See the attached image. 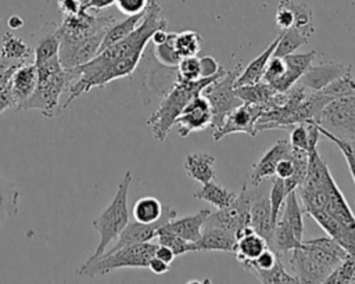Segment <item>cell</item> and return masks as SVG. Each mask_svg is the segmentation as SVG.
Instances as JSON below:
<instances>
[{
  "label": "cell",
  "instance_id": "cell-35",
  "mask_svg": "<svg viewBox=\"0 0 355 284\" xmlns=\"http://www.w3.org/2000/svg\"><path fill=\"white\" fill-rule=\"evenodd\" d=\"M312 35L306 33L305 30H301L298 28H288L280 33L277 46L273 51L275 57H286L288 54H293L294 50L301 47L302 44L308 43L309 37Z\"/></svg>",
  "mask_w": 355,
  "mask_h": 284
},
{
  "label": "cell",
  "instance_id": "cell-26",
  "mask_svg": "<svg viewBox=\"0 0 355 284\" xmlns=\"http://www.w3.org/2000/svg\"><path fill=\"white\" fill-rule=\"evenodd\" d=\"M193 197L196 199L209 202L211 205H214L218 209H222V208L229 206L236 199L237 193L227 190L226 187L220 186L216 179H214V180L204 183L202 187L193 194Z\"/></svg>",
  "mask_w": 355,
  "mask_h": 284
},
{
  "label": "cell",
  "instance_id": "cell-29",
  "mask_svg": "<svg viewBox=\"0 0 355 284\" xmlns=\"http://www.w3.org/2000/svg\"><path fill=\"white\" fill-rule=\"evenodd\" d=\"M0 57L11 61H29L33 58V48L11 32H6L1 39Z\"/></svg>",
  "mask_w": 355,
  "mask_h": 284
},
{
  "label": "cell",
  "instance_id": "cell-37",
  "mask_svg": "<svg viewBox=\"0 0 355 284\" xmlns=\"http://www.w3.org/2000/svg\"><path fill=\"white\" fill-rule=\"evenodd\" d=\"M155 238L158 240V244L166 245L168 248H171L175 254V256L187 254V252H196L194 251V242H190L184 238H182L180 236L175 234L173 231H171L169 229H166L164 224L157 230Z\"/></svg>",
  "mask_w": 355,
  "mask_h": 284
},
{
  "label": "cell",
  "instance_id": "cell-10",
  "mask_svg": "<svg viewBox=\"0 0 355 284\" xmlns=\"http://www.w3.org/2000/svg\"><path fill=\"white\" fill-rule=\"evenodd\" d=\"M319 125L341 140H355V96L337 98L326 105Z\"/></svg>",
  "mask_w": 355,
  "mask_h": 284
},
{
  "label": "cell",
  "instance_id": "cell-48",
  "mask_svg": "<svg viewBox=\"0 0 355 284\" xmlns=\"http://www.w3.org/2000/svg\"><path fill=\"white\" fill-rule=\"evenodd\" d=\"M291 151H293V148H291ZM294 170H295V163L290 154L288 157H286L277 162L276 169H275V176L280 177L283 180H287L294 175Z\"/></svg>",
  "mask_w": 355,
  "mask_h": 284
},
{
  "label": "cell",
  "instance_id": "cell-2",
  "mask_svg": "<svg viewBox=\"0 0 355 284\" xmlns=\"http://www.w3.org/2000/svg\"><path fill=\"white\" fill-rule=\"evenodd\" d=\"M305 179L297 187L302 211L322 230L355 256V215L334 181L329 165L318 152L309 151Z\"/></svg>",
  "mask_w": 355,
  "mask_h": 284
},
{
  "label": "cell",
  "instance_id": "cell-18",
  "mask_svg": "<svg viewBox=\"0 0 355 284\" xmlns=\"http://www.w3.org/2000/svg\"><path fill=\"white\" fill-rule=\"evenodd\" d=\"M37 83V71L35 62H25L19 65L11 78L12 108L21 111L24 103L32 96Z\"/></svg>",
  "mask_w": 355,
  "mask_h": 284
},
{
  "label": "cell",
  "instance_id": "cell-24",
  "mask_svg": "<svg viewBox=\"0 0 355 284\" xmlns=\"http://www.w3.org/2000/svg\"><path fill=\"white\" fill-rule=\"evenodd\" d=\"M214 165H215V157L208 152L187 154L183 162L186 175L201 184L216 179Z\"/></svg>",
  "mask_w": 355,
  "mask_h": 284
},
{
  "label": "cell",
  "instance_id": "cell-47",
  "mask_svg": "<svg viewBox=\"0 0 355 284\" xmlns=\"http://www.w3.org/2000/svg\"><path fill=\"white\" fill-rule=\"evenodd\" d=\"M150 0H115V6L123 15H136L144 12L148 7Z\"/></svg>",
  "mask_w": 355,
  "mask_h": 284
},
{
  "label": "cell",
  "instance_id": "cell-3",
  "mask_svg": "<svg viewBox=\"0 0 355 284\" xmlns=\"http://www.w3.org/2000/svg\"><path fill=\"white\" fill-rule=\"evenodd\" d=\"M115 22L112 15H98L83 6L78 14L62 17L57 26L62 66L72 69L92 60L98 53L107 29Z\"/></svg>",
  "mask_w": 355,
  "mask_h": 284
},
{
  "label": "cell",
  "instance_id": "cell-30",
  "mask_svg": "<svg viewBox=\"0 0 355 284\" xmlns=\"http://www.w3.org/2000/svg\"><path fill=\"white\" fill-rule=\"evenodd\" d=\"M300 244L301 242L295 238V234H294L293 229L282 218H277V220L275 223V227H273L269 248H272L275 252L282 255V254H286L288 251H293Z\"/></svg>",
  "mask_w": 355,
  "mask_h": 284
},
{
  "label": "cell",
  "instance_id": "cell-49",
  "mask_svg": "<svg viewBox=\"0 0 355 284\" xmlns=\"http://www.w3.org/2000/svg\"><path fill=\"white\" fill-rule=\"evenodd\" d=\"M200 60V72H201V78H208V76H214L215 73L219 72L220 65L218 64V61L211 57V55H202L198 57Z\"/></svg>",
  "mask_w": 355,
  "mask_h": 284
},
{
  "label": "cell",
  "instance_id": "cell-34",
  "mask_svg": "<svg viewBox=\"0 0 355 284\" xmlns=\"http://www.w3.org/2000/svg\"><path fill=\"white\" fill-rule=\"evenodd\" d=\"M19 190L0 175V227L4 220L18 213Z\"/></svg>",
  "mask_w": 355,
  "mask_h": 284
},
{
  "label": "cell",
  "instance_id": "cell-8",
  "mask_svg": "<svg viewBox=\"0 0 355 284\" xmlns=\"http://www.w3.org/2000/svg\"><path fill=\"white\" fill-rule=\"evenodd\" d=\"M158 244L151 241L122 247L115 251H105L103 255L87 259L79 267L76 274L86 277L105 276L115 269L122 267H147L150 259L154 256Z\"/></svg>",
  "mask_w": 355,
  "mask_h": 284
},
{
  "label": "cell",
  "instance_id": "cell-12",
  "mask_svg": "<svg viewBox=\"0 0 355 284\" xmlns=\"http://www.w3.org/2000/svg\"><path fill=\"white\" fill-rule=\"evenodd\" d=\"M265 107L258 104L243 103L230 111L219 129H215L212 137L215 141L222 140L225 136L232 133H245L251 137L257 136V121L263 112Z\"/></svg>",
  "mask_w": 355,
  "mask_h": 284
},
{
  "label": "cell",
  "instance_id": "cell-50",
  "mask_svg": "<svg viewBox=\"0 0 355 284\" xmlns=\"http://www.w3.org/2000/svg\"><path fill=\"white\" fill-rule=\"evenodd\" d=\"M82 6H83V1H80V0H57V7L62 17H69V15L78 14L80 11Z\"/></svg>",
  "mask_w": 355,
  "mask_h": 284
},
{
  "label": "cell",
  "instance_id": "cell-22",
  "mask_svg": "<svg viewBox=\"0 0 355 284\" xmlns=\"http://www.w3.org/2000/svg\"><path fill=\"white\" fill-rule=\"evenodd\" d=\"M57 24L46 22L40 30L33 36V62H44L47 60L60 57V39L57 36Z\"/></svg>",
  "mask_w": 355,
  "mask_h": 284
},
{
  "label": "cell",
  "instance_id": "cell-52",
  "mask_svg": "<svg viewBox=\"0 0 355 284\" xmlns=\"http://www.w3.org/2000/svg\"><path fill=\"white\" fill-rule=\"evenodd\" d=\"M169 266H171L169 263L161 260V259L157 258V256H153V258L150 259L147 267H148L154 274H164V273H166V272L169 270Z\"/></svg>",
  "mask_w": 355,
  "mask_h": 284
},
{
  "label": "cell",
  "instance_id": "cell-54",
  "mask_svg": "<svg viewBox=\"0 0 355 284\" xmlns=\"http://www.w3.org/2000/svg\"><path fill=\"white\" fill-rule=\"evenodd\" d=\"M168 33L169 32H168L166 28H158L157 30H154V33L151 35V42L154 43V46L164 43L166 40V37H168Z\"/></svg>",
  "mask_w": 355,
  "mask_h": 284
},
{
  "label": "cell",
  "instance_id": "cell-14",
  "mask_svg": "<svg viewBox=\"0 0 355 284\" xmlns=\"http://www.w3.org/2000/svg\"><path fill=\"white\" fill-rule=\"evenodd\" d=\"M178 133L180 137H187L193 132H201L211 127L212 109L208 100L200 93L196 96L178 116Z\"/></svg>",
  "mask_w": 355,
  "mask_h": 284
},
{
  "label": "cell",
  "instance_id": "cell-33",
  "mask_svg": "<svg viewBox=\"0 0 355 284\" xmlns=\"http://www.w3.org/2000/svg\"><path fill=\"white\" fill-rule=\"evenodd\" d=\"M164 213V205L155 197L147 195L139 198L132 206V216L140 223H154Z\"/></svg>",
  "mask_w": 355,
  "mask_h": 284
},
{
  "label": "cell",
  "instance_id": "cell-41",
  "mask_svg": "<svg viewBox=\"0 0 355 284\" xmlns=\"http://www.w3.org/2000/svg\"><path fill=\"white\" fill-rule=\"evenodd\" d=\"M327 284H345L355 283V256L347 254V256L338 263L331 274L324 280Z\"/></svg>",
  "mask_w": 355,
  "mask_h": 284
},
{
  "label": "cell",
  "instance_id": "cell-43",
  "mask_svg": "<svg viewBox=\"0 0 355 284\" xmlns=\"http://www.w3.org/2000/svg\"><path fill=\"white\" fill-rule=\"evenodd\" d=\"M290 191L286 187V183L283 179L273 176L272 177V183H270V188H269V201H270V208H272V219L276 223L280 211L284 205L286 197Z\"/></svg>",
  "mask_w": 355,
  "mask_h": 284
},
{
  "label": "cell",
  "instance_id": "cell-6",
  "mask_svg": "<svg viewBox=\"0 0 355 284\" xmlns=\"http://www.w3.org/2000/svg\"><path fill=\"white\" fill-rule=\"evenodd\" d=\"M227 72L223 66H220L219 72L214 76L200 78L193 82H176L175 86L162 97L158 108L151 114L147 119L146 125L151 129V133L155 140L164 141L175 125L178 116L182 114L184 107L198 96L204 87H207L211 82L219 79Z\"/></svg>",
  "mask_w": 355,
  "mask_h": 284
},
{
  "label": "cell",
  "instance_id": "cell-53",
  "mask_svg": "<svg viewBox=\"0 0 355 284\" xmlns=\"http://www.w3.org/2000/svg\"><path fill=\"white\" fill-rule=\"evenodd\" d=\"M154 256H157V258H159L161 260H164V262H166V263L171 265L172 260H173V258H175V254H173V251H172L171 248H168L166 245L158 244L157 248H155Z\"/></svg>",
  "mask_w": 355,
  "mask_h": 284
},
{
  "label": "cell",
  "instance_id": "cell-44",
  "mask_svg": "<svg viewBox=\"0 0 355 284\" xmlns=\"http://www.w3.org/2000/svg\"><path fill=\"white\" fill-rule=\"evenodd\" d=\"M300 3L293 0H280L276 10V25L282 30L293 28L297 22V15L300 11Z\"/></svg>",
  "mask_w": 355,
  "mask_h": 284
},
{
  "label": "cell",
  "instance_id": "cell-7",
  "mask_svg": "<svg viewBox=\"0 0 355 284\" xmlns=\"http://www.w3.org/2000/svg\"><path fill=\"white\" fill-rule=\"evenodd\" d=\"M132 183L130 170L125 172L122 180L118 184L116 193L108 206L92 222L93 229L98 233V244L89 259L97 258L105 252L108 245L118 238L121 231L129 222V211H128V193L129 186Z\"/></svg>",
  "mask_w": 355,
  "mask_h": 284
},
{
  "label": "cell",
  "instance_id": "cell-36",
  "mask_svg": "<svg viewBox=\"0 0 355 284\" xmlns=\"http://www.w3.org/2000/svg\"><path fill=\"white\" fill-rule=\"evenodd\" d=\"M178 82L176 66H165L161 64L159 69H153L148 73L147 85L157 96H165Z\"/></svg>",
  "mask_w": 355,
  "mask_h": 284
},
{
  "label": "cell",
  "instance_id": "cell-28",
  "mask_svg": "<svg viewBox=\"0 0 355 284\" xmlns=\"http://www.w3.org/2000/svg\"><path fill=\"white\" fill-rule=\"evenodd\" d=\"M234 91L237 97L247 104H258V105H266L270 98L275 96L276 90L270 87L266 82L259 80L251 85H243V86H236Z\"/></svg>",
  "mask_w": 355,
  "mask_h": 284
},
{
  "label": "cell",
  "instance_id": "cell-39",
  "mask_svg": "<svg viewBox=\"0 0 355 284\" xmlns=\"http://www.w3.org/2000/svg\"><path fill=\"white\" fill-rule=\"evenodd\" d=\"M173 44L182 58L197 55L201 50V36L197 32L187 29L175 35Z\"/></svg>",
  "mask_w": 355,
  "mask_h": 284
},
{
  "label": "cell",
  "instance_id": "cell-4",
  "mask_svg": "<svg viewBox=\"0 0 355 284\" xmlns=\"http://www.w3.org/2000/svg\"><path fill=\"white\" fill-rule=\"evenodd\" d=\"M347 254L348 252L329 236L302 240V242L293 249L290 267L298 283H324Z\"/></svg>",
  "mask_w": 355,
  "mask_h": 284
},
{
  "label": "cell",
  "instance_id": "cell-27",
  "mask_svg": "<svg viewBox=\"0 0 355 284\" xmlns=\"http://www.w3.org/2000/svg\"><path fill=\"white\" fill-rule=\"evenodd\" d=\"M283 206H284V209L282 208L279 218H282L293 229L295 238L300 242H302V240H304V220H302L304 211H302V206H301V202L298 199L295 190H293L287 194Z\"/></svg>",
  "mask_w": 355,
  "mask_h": 284
},
{
  "label": "cell",
  "instance_id": "cell-51",
  "mask_svg": "<svg viewBox=\"0 0 355 284\" xmlns=\"http://www.w3.org/2000/svg\"><path fill=\"white\" fill-rule=\"evenodd\" d=\"M115 4V0H85L83 7L93 12H100Z\"/></svg>",
  "mask_w": 355,
  "mask_h": 284
},
{
  "label": "cell",
  "instance_id": "cell-42",
  "mask_svg": "<svg viewBox=\"0 0 355 284\" xmlns=\"http://www.w3.org/2000/svg\"><path fill=\"white\" fill-rule=\"evenodd\" d=\"M319 132L322 136H324L326 139H329L331 143H334L337 145V148L341 151V154L344 155L347 165L349 168L351 176L354 179V184H355V140H341L338 137H336L333 133H330L329 130H326L324 127H322L320 125H318Z\"/></svg>",
  "mask_w": 355,
  "mask_h": 284
},
{
  "label": "cell",
  "instance_id": "cell-19",
  "mask_svg": "<svg viewBox=\"0 0 355 284\" xmlns=\"http://www.w3.org/2000/svg\"><path fill=\"white\" fill-rule=\"evenodd\" d=\"M316 57V51H309L305 54H288L284 58V72L283 75L270 86L276 91H287L291 86H294L298 79L308 71L312 65V61Z\"/></svg>",
  "mask_w": 355,
  "mask_h": 284
},
{
  "label": "cell",
  "instance_id": "cell-45",
  "mask_svg": "<svg viewBox=\"0 0 355 284\" xmlns=\"http://www.w3.org/2000/svg\"><path fill=\"white\" fill-rule=\"evenodd\" d=\"M322 91L324 94H327L329 97H331L333 100L355 96V80H354L351 72H348L347 75L341 76L340 79H336L334 82H331L330 85L323 87Z\"/></svg>",
  "mask_w": 355,
  "mask_h": 284
},
{
  "label": "cell",
  "instance_id": "cell-40",
  "mask_svg": "<svg viewBox=\"0 0 355 284\" xmlns=\"http://www.w3.org/2000/svg\"><path fill=\"white\" fill-rule=\"evenodd\" d=\"M175 35H176V32H169L168 37L164 43L154 46L153 54L155 57V61H158L159 64H162L165 66H178V64L182 60V57L175 50V44H173Z\"/></svg>",
  "mask_w": 355,
  "mask_h": 284
},
{
  "label": "cell",
  "instance_id": "cell-20",
  "mask_svg": "<svg viewBox=\"0 0 355 284\" xmlns=\"http://www.w3.org/2000/svg\"><path fill=\"white\" fill-rule=\"evenodd\" d=\"M234 247H236L234 233L216 226H208V224H204L200 240L194 242L196 252H209V251L233 252Z\"/></svg>",
  "mask_w": 355,
  "mask_h": 284
},
{
  "label": "cell",
  "instance_id": "cell-46",
  "mask_svg": "<svg viewBox=\"0 0 355 284\" xmlns=\"http://www.w3.org/2000/svg\"><path fill=\"white\" fill-rule=\"evenodd\" d=\"M178 82H193L201 78L200 60L197 55L183 57L176 66Z\"/></svg>",
  "mask_w": 355,
  "mask_h": 284
},
{
  "label": "cell",
  "instance_id": "cell-21",
  "mask_svg": "<svg viewBox=\"0 0 355 284\" xmlns=\"http://www.w3.org/2000/svg\"><path fill=\"white\" fill-rule=\"evenodd\" d=\"M268 247L266 240L255 233L251 226L241 227L236 231V247L233 252L236 254L239 263L254 260Z\"/></svg>",
  "mask_w": 355,
  "mask_h": 284
},
{
  "label": "cell",
  "instance_id": "cell-13",
  "mask_svg": "<svg viewBox=\"0 0 355 284\" xmlns=\"http://www.w3.org/2000/svg\"><path fill=\"white\" fill-rule=\"evenodd\" d=\"M268 180L254 186L252 201L250 206V226L255 233L263 237L269 245L275 222L272 219V208L269 201V188Z\"/></svg>",
  "mask_w": 355,
  "mask_h": 284
},
{
  "label": "cell",
  "instance_id": "cell-9",
  "mask_svg": "<svg viewBox=\"0 0 355 284\" xmlns=\"http://www.w3.org/2000/svg\"><path fill=\"white\" fill-rule=\"evenodd\" d=\"M240 72H241V65L239 64L234 69L227 71L223 76L211 82L201 91V94L208 100L212 109L211 127L214 130L219 129L223 125L230 111H233L236 107L243 104V101L237 97L234 91V87H236L234 83Z\"/></svg>",
  "mask_w": 355,
  "mask_h": 284
},
{
  "label": "cell",
  "instance_id": "cell-17",
  "mask_svg": "<svg viewBox=\"0 0 355 284\" xmlns=\"http://www.w3.org/2000/svg\"><path fill=\"white\" fill-rule=\"evenodd\" d=\"M291 154V145L287 139L277 140L266 152L252 165V172L250 175V183L257 186L265 180H269L275 176L276 165L280 159Z\"/></svg>",
  "mask_w": 355,
  "mask_h": 284
},
{
  "label": "cell",
  "instance_id": "cell-15",
  "mask_svg": "<svg viewBox=\"0 0 355 284\" xmlns=\"http://www.w3.org/2000/svg\"><path fill=\"white\" fill-rule=\"evenodd\" d=\"M175 216H176V211L171 209L169 206H164L162 216L154 223H140V222H136V220L128 222L125 229L118 236L115 245L110 251H115V249H119V248L128 247V245H135V244H141V242L151 241L153 238H155L157 230L162 224H165L166 222L173 219Z\"/></svg>",
  "mask_w": 355,
  "mask_h": 284
},
{
  "label": "cell",
  "instance_id": "cell-32",
  "mask_svg": "<svg viewBox=\"0 0 355 284\" xmlns=\"http://www.w3.org/2000/svg\"><path fill=\"white\" fill-rule=\"evenodd\" d=\"M25 62L28 61H11L0 57V115L7 108H12L11 78L14 71Z\"/></svg>",
  "mask_w": 355,
  "mask_h": 284
},
{
  "label": "cell",
  "instance_id": "cell-31",
  "mask_svg": "<svg viewBox=\"0 0 355 284\" xmlns=\"http://www.w3.org/2000/svg\"><path fill=\"white\" fill-rule=\"evenodd\" d=\"M144 14H146V11L140 12V14H136V15H129L123 21L112 24L107 29V32H105V35L103 37V42L100 44L98 51H101L103 48H105V47L114 44V43L125 39L128 35H130L137 28V25L141 22V19L144 18Z\"/></svg>",
  "mask_w": 355,
  "mask_h": 284
},
{
  "label": "cell",
  "instance_id": "cell-11",
  "mask_svg": "<svg viewBox=\"0 0 355 284\" xmlns=\"http://www.w3.org/2000/svg\"><path fill=\"white\" fill-rule=\"evenodd\" d=\"M252 194L254 186L251 183H245L237 194L236 199L229 206L218 209L215 213H209L204 224L225 229L234 233L236 236L237 230L250 226V206Z\"/></svg>",
  "mask_w": 355,
  "mask_h": 284
},
{
  "label": "cell",
  "instance_id": "cell-38",
  "mask_svg": "<svg viewBox=\"0 0 355 284\" xmlns=\"http://www.w3.org/2000/svg\"><path fill=\"white\" fill-rule=\"evenodd\" d=\"M252 276L257 277L258 281L263 284H287V283H298L297 277L288 272H286L282 259L276 262L275 266L266 270H252Z\"/></svg>",
  "mask_w": 355,
  "mask_h": 284
},
{
  "label": "cell",
  "instance_id": "cell-1",
  "mask_svg": "<svg viewBox=\"0 0 355 284\" xmlns=\"http://www.w3.org/2000/svg\"><path fill=\"white\" fill-rule=\"evenodd\" d=\"M161 11L158 1L150 0L144 18L130 35L103 48L87 62L72 68L76 72V78L68 87V98L61 105L62 111L83 93L94 87L101 89L115 79L129 76L136 69L154 30L168 28V22L161 15Z\"/></svg>",
  "mask_w": 355,
  "mask_h": 284
},
{
  "label": "cell",
  "instance_id": "cell-23",
  "mask_svg": "<svg viewBox=\"0 0 355 284\" xmlns=\"http://www.w3.org/2000/svg\"><path fill=\"white\" fill-rule=\"evenodd\" d=\"M209 213H211V211L201 209L194 215H186L183 218L175 216L173 219L166 222L164 226L166 229H169L171 231H173L175 234L180 236L182 238H184L190 242H196L201 237L204 223L208 219Z\"/></svg>",
  "mask_w": 355,
  "mask_h": 284
},
{
  "label": "cell",
  "instance_id": "cell-16",
  "mask_svg": "<svg viewBox=\"0 0 355 284\" xmlns=\"http://www.w3.org/2000/svg\"><path fill=\"white\" fill-rule=\"evenodd\" d=\"M351 72V65L326 61L319 65H311L308 71L298 79V85L308 90H322L336 79Z\"/></svg>",
  "mask_w": 355,
  "mask_h": 284
},
{
  "label": "cell",
  "instance_id": "cell-55",
  "mask_svg": "<svg viewBox=\"0 0 355 284\" xmlns=\"http://www.w3.org/2000/svg\"><path fill=\"white\" fill-rule=\"evenodd\" d=\"M7 25H8L10 29H19V28L24 26V19L21 17H18V15H12V17L8 18Z\"/></svg>",
  "mask_w": 355,
  "mask_h": 284
},
{
  "label": "cell",
  "instance_id": "cell-5",
  "mask_svg": "<svg viewBox=\"0 0 355 284\" xmlns=\"http://www.w3.org/2000/svg\"><path fill=\"white\" fill-rule=\"evenodd\" d=\"M35 65L37 83L32 96L21 107V111L37 109L46 118L58 116L62 112L60 97L64 91H68L71 82L76 78V72L64 68L60 57Z\"/></svg>",
  "mask_w": 355,
  "mask_h": 284
},
{
  "label": "cell",
  "instance_id": "cell-25",
  "mask_svg": "<svg viewBox=\"0 0 355 284\" xmlns=\"http://www.w3.org/2000/svg\"><path fill=\"white\" fill-rule=\"evenodd\" d=\"M280 35L276 36V39L257 57L254 58L244 69H241V72L239 73L234 86H243V85H251L255 82L262 80V75L265 72V68L268 65V61L270 60V57L273 55V51L277 46Z\"/></svg>",
  "mask_w": 355,
  "mask_h": 284
}]
</instances>
